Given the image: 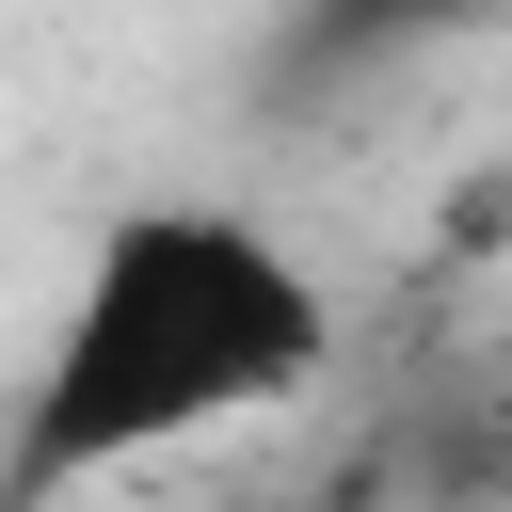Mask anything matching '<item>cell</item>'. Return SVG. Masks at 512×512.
Masks as SVG:
<instances>
[{
    "mask_svg": "<svg viewBox=\"0 0 512 512\" xmlns=\"http://www.w3.org/2000/svg\"><path fill=\"white\" fill-rule=\"evenodd\" d=\"M512 0H304L288 16V80H336V64H384V48H432V32H480Z\"/></svg>",
    "mask_w": 512,
    "mask_h": 512,
    "instance_id": "cell-2",
    "label": "cell"
},
{
    "mask_svg": "<svg viewBox=\"0 0 512 512\" xmlns=\"http://www.w3.org/2000/svg\"><path fill=\"white\" fill-rule=\"evenodd\" d=\"M336 368V288L256 224V208H208V192H160V208H112L32 384H16V448H0V512H48L112 464H160L224 416H272Z\"/></svg>",
    "mask_w": 512,
    "mask_h": 512,
    "instance_id": "cell-1",
    "label": "cell"
},
{
    "mask_svg": "<svg viewBox=\"0 0 512 512\" xmlns=\"http://www.w3.org/2000/svg\"><path fill=\"white\" fill-rule=\"evenodd\" d=\"M304 512H400V480H384V464H336V480H320Z\"/></svg>",
    "mask_w": 512,
    "mask_h": 512,
    "instance_id": "cell-3",
    "label": "cell"
}]
</instances>
